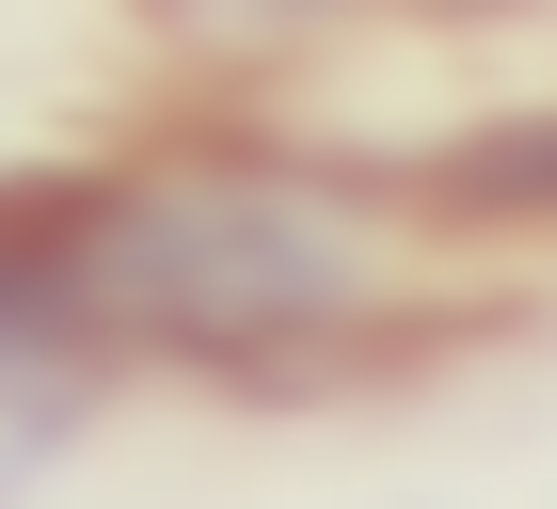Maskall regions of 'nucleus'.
I'll return each mask as SVG.
<instances>
[{"label": "nucleus", "instance_id": "f03ea898", "mask_svg": "<svg viewBox=\"0 0 557 509\" xmlns=\"http://www.w3.org/2000/svg\"><path fill=\"white\" fill-rule=\"evenodd\" d=\"M398 208H446V223H557V112H510L446 144L430 175H398Z\"/></svg>", "mask_w": 557, "mask_h": 509}, {"label": "nucleus", "instance_id": "f257e3e1", "mask_svg": "<svg viewBox=\"0 0 557 509\" xmlns=\"http://www.w3.org/2000/svg\"><path fill=\"white\" fill-rule=\"evenodd\" d=\"M414 254H398V191L271 144H175V160H112L96 191H48V319L64 350H128V367L191 382H302L383 367Z\"/></svg>", "mask_w": 557, "mask_h": 509}, {"label": "nucleus", "instance_id": "7ed1b4c3", "mask_svg": "<svg viewBox=\"0 0 557 509\" xmlns=\"http://www.w3.org/2000/svg\"><path fill=\"white\" fill-rule=\"evenodd\" d=\"M0 350H64V319H48V208H0Z\"/></svg>", "mask_w": 557, "mask_h": 509}, {"label": "nucleus", "instance_id": "20e7f679", "mask_svg": "<svg viewBox=\"0 0 557 509\" xmlns=\"http://www.w3.org/2000/svg\"><path fill=\"white\" fill-rule=\"evenodd\" d=\"M191 48H287V33H319V16H350V0H160Z\"/></svg>", "mask_w": 557, "mask_h": 509}]
</instances>
